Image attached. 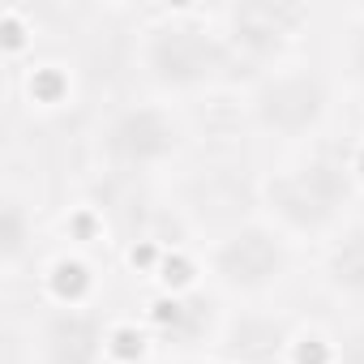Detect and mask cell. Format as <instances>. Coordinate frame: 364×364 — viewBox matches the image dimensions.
<instances>
[{
	"instance_id": "5",
	"label": "cell",
	"mask_w": 364,
	"mask_h": 364,
	"mask_svg": "<svg viewBox=\"0 0 364 364\" xmlns=\"http://www.w3.org/2000/svg\"><path fill=\"white\" fill-rule=\"evenodd\" d=\"M309 26V9L300 5H266V0H253V5H232L219 14V31L232 48V56L240 60H274L291 35H300Z\"/></svg>"
},
{
	"instance_id": "11",
	"label": "cell",
	"mask_w": 364,
	"mask_h": 364,
	"mask_svg": "<svg viewBox=\"0 0 364 364\" xmlns=\"http://www.w3.org/2000/svg\"><path fill=\"white\" fill-rule=\"evenodd\" d=\"M48 364H56V360H48Z\"/></svg>"
},
{
	"instance_id": "3",
	"label": "cell",
	"mask_w": 364,
	"mask_h": 364,
	"mask_svg": "<svg viewBox=\"0 0 364 364\" xmlns=\"http://www.w3.org/2000/svg\"><path fill=\"white\" fill-rule=\"evenodd\" d=\"M249 116L279 141H304L330 116V82L317 69H270L249 90Z\"/></svg>"
},
{
	"instance_id": "6",
	"label": "cell",
	"mask_w": 364,
	"mask_h": 364,
	"mask_svg": "<svg viewBox=\"0 0 364 364\" xmlns=\"http://www.w3.org/2000/svg\"><path fill=\"white\" fill-rule=\"evenodd\" d=\"M180 146V124L163 107H124L103 129V154L116 167H154Z\"/></svg>"
},
{
	"instance_id": "7",
	"label": "cell",
	"mask_w": 364,
	"mask_h": 364,
	"mask_svg": "<svg viewBox=\"0 0 364 364\" xmlns=\"http://www.w3.org/2000/svg\"><path fill=\"white\" fill-rule=\"evenodd\" d=\"M48 360L56 364H90L95 360V326L86 317H56L48 326Z\"/></svg>"
},
{
	"instance_id": "9",
	"label": "cell",
	"mask_w": 364,
	"mask_h": 364,
	"mask_svg": "<svg viewBox=\"0 0 364 364\" xmlns=\"http://www.w3.org/2000/svg\"><path fill=\"white\" fill-rule=\"evenodd\" d=\"M347 73L364 90V14H355V22L347 31Z\"/></svg>"
},
{
	"instance_id": "4",
	"label": "cell",
	"mask_w": 364,
	"mask_h": 364,
	"mask_svg": "<svg viewBox=\"0 0 364 364\" xmlns=\"http://www.w3.org/2000/svg\"><path fill=\"white\" fill-rule=\"evenodd\" d=\"M210 266H215L219 283H228L236 291H266L270 283H279L287 274V245L279 232L249 223L215 245Z\"/></svg>"
},
{
	"instance_id": "2",
	"label": "cell",
	"mask_w": 364,
	"mask_h": 364,
	"mask_svg": "<svg viewBox=\"0 0 364 364\" xmlns=\"http://www.w3.org/2000/svg\"><path fill=\"white\" fill-rule=\"evenodd\" d=\"M351 198V176L338 154H309L266 180V206L287 232H326Z\"/></svg>"
},
{
	"instance_id": "1",
	"label": "cell",
	"mask_w": 364,
	"mask_h": 364,
	"mask_svg": "<svg viewBox=\"0 0 364 364\" xmlns=\"http://www.w3.org/2000/svg\"><path fill=\"white\" fill-rule=\"evenodd\" d=\"M141 69L163 90H202L232 73L236 56L219 26H202L193 14H167L141 31Z\"/></svg>"
},
{
	"instance_id": "10",
	"label": "cell",
	"mask_w": 364,
	"mask_h": 364,
	"mask_svg": "<svg viewBox=\"0 0 364 364\" xmlns=\"http://www.w3.org/2000/svg\"><path fill=\"white\" fill-rule=\"evenodd\" d=\"M338 364H364V326H351L338 343Z\"/></svg>"
},
{
	"instance_id": "8",
	"label": "cell",
	"mask_w": 364,
	"mask_h": 364,
	"mask_svg": "<svg viewBox=\"0 0 364 364\" xmlns=\"http://www.w3.org/2000/svg\"><path fill=\"white\" fill-rule=\"evenodd\" d=\"M326 274L334 287L364 296V228H351L334 240V249L326 257Z\"/></svg>"
}]
</instances>
